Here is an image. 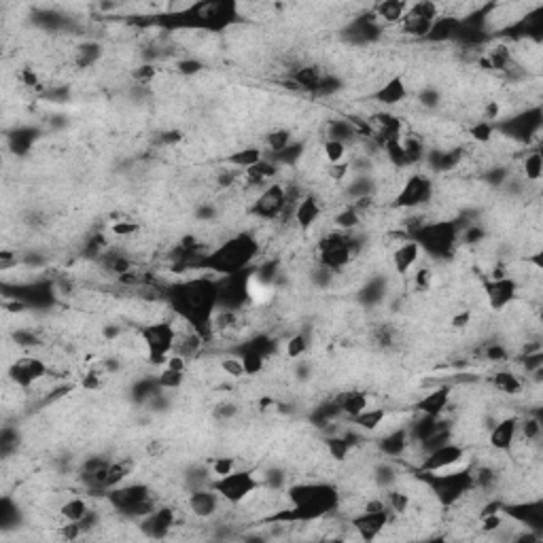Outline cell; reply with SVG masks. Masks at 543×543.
Instances as JSON below:
<instances>
[{
	"label": "cell",
	"mask_w": 543,
	"mask_h": 543,
	"mask_svg": "<svg viewBox=\"0 0 543 543\" xmlns=\"http://www.w3.org/2000/svg\"><path fill=\"white\" fill-rule=\"evenodd\" d=\"M257 240L248 234H240L221 242L213 253L204 255L200 267L215 272L217 276H232L246 272L257 257Z\"/></svg>",
	"instance_id": "cell-1"
},
{
	"label": "cell",
	"mask_w": 543,
	"mask_h": 543,
	"mask_svg": "<svg viewBox=\"0 0 543 543\" xmlns=\"http://www.w3.org/2000/svg\"><path fill=\"white\" fill-rule=\"evenodd\" d=\"M459 236H461V229L455 221H435V223H422L412 238L418 240L422 253H429L431 257H443L455 250Z\"/></svg>",
	"instance_id": "cell-2"
},
{
	"label": "cell",
	"mask_w": 543,
	"mask_h": 543,
	"mask_svg": "<svg viewBox=\"0 0 543 543\" xmlns=\"http://www.w3.org/2000/svg\"><path fill=\"white\" fill-rule=\"evenodd\" d=\"M138 337L142 342V348L153 366H166V361L176 346L178 331L170 321H155L145 327H140Z\"/></svg>",
	"instance_id": "cell-3"
},
{
	"label": "cell",
	"mask_w": 543,
	"mask_h": 543,
	"mask_svg": "<svg viewBox=\"0 0 543 543\" xmlns=\"http://www.w3.org/2000/svg\"><path fill=\"white\" fill-rule=\"evenodd\" d=\"M210 486L221 495L225 503L242 505L244 501H248L261 490V480L250 469H234L223 478H215Z\"/></svg>",
	"instance_id": "cell-4"
},
{
	"label": "cell",
	"mask_w": 543,
	"mask_h": 543,
	"mask_svg": "<svg viewBox=\"0 0 543 543\" xmlns=\"http://www.w3.org/2000/svg\"><path fill=\"white\" fill-rule=\"evenodd\" d=\"M433 200V183L431 176L422 172H412L403 183L399 185L395 198H393V208H418L424 206Z\"/></svg>",
	"instance_id": "cell-5"
},
{
	"label": "cell",
	"mask_w": 543,
	"mask_h": 543,
	"mask_svg": "<svg viewBox=\"0 0 543 543\" xmlns=\"http://www.w3.org/2000/svg\"><path fill=\"white\" fill-rule=\"evenodd\" d=\"M289 206V189L281 183L265 185L253 202V215L261 221L279 219Z\"/></svg>",
	"instance_id": "cell-6"
},
{
	"label": "cell",
	"mask_w": 543,
	"mask_h": 543,
	"mask_svg": "<svg viewBox=\"0 0 543 543\" xmlns=\"http://www.w3.org/2000/svg\"><path fill=\"white\" fill-rule=\"evenodd\" d=\"M465 459H467V448L457 439H450V441L441 443L439 448L427 452V455L422 457V461H420V465H418V469H420V474H431V471L450 467L455 463H461Z\"/></svg>",
	"instance_id": "cell-7"
},
{
	"label": "cell",
	"mask_w": 543,
	"mask_h": 543,
	"mask_svg": "<svg viewBox=\"0 0 543 543\" xmlns=\"http://www.w3.org/2000/svg\"><path fill=\"white\" fill-rule=\"evenodd\" d=\"M151 497V488L147 484H140V482H132V484H121L113 490L107 492V501L113 505V509H117L119 514L132 518L134 509L147 501Z\"/></svg>",
	"instance_id": "cell-8"
},
{
	"label": "cell",
	"mask_w": 543,
	"mask_h": 543,
	"mask_svg": "<svg viewBox=\"0 0 543 543\" xmlns=\"http://www.w3.org/2000/svg\"><path fill=\"white\" fill-rule=\"evenodd\" d=\"M49 368L41 356H20L9 368V378L20 389H30L47 376Z\"/></svg>",
	"instance_id": "cell-9"
},
{
	"label": "cell",
	"mask_w": 543,
	"mask_h": 543,
	"mask_svg": "<svg viewBox=\"0 0 543 543\" xmlns=\"http://www.w3.org/2000/svg\"><path fill=\"white\" fill-rule=\"evenodd\" d=\"M518 283L511 279V276H505V279H495V281H488L484 285V300L486 304L490 306L492 312H501L505 310L507 306H511L518 297Z\"/></svg>",
	"instance_id": "cell-10"
},
{
	"label": "cell",
	"mask_w": 543,
	"mask_h": 543,
	"mask_svg": "<svg viewBox=\"0 0 543 543\" xmlns=\"http://www.w3.org/2000/svg\"><path fill=\"white\" fill-rule=\"evenodd\" d=\"M221 505H223V499L221 495L213 488V486H204V488H196L189 492L187 497V507L189 511L200 518V520H208V518H215L219 511H221Z\"/></svg>",
	"instance_id": "cell-11"
},
{
	"label": "cell",
	"mask_w": 543,
	"mask_h": 543,
	"mask_svg": "<svg viewBox=\"0 0 543 543\" xmlns=\"http://www.w3.org/2000/svg\"><path fill=\"white\" fill-rule=\"evenodd\" d=\"M393 514L389 509H380V511H361L358 516L352 518V526L358 532V537L363 541H372L376 537H380V532L391 524Z\"/></svg>",
	"instance_id": "cell-12"
},
{
	"label": "cell",
	"mask_w": 543,
	"mask_h": 543,
	"mask_svg": "<svg viewBox=\"0 0 543 543\" xmlns=\"http://www.w3.org/2000/svg\"><path fill=\"white\" fill-rule=\"evenodd\" d=\"M452 395H455V389H452L450 384H439V387H435L433 391L424 393V395L414 403V408H416L418 414H427V416L439 418V416H443V412L450 408Z\"/></svg>",
	"instance_id": "cell-13"
},
{
	"label": "cell",
	"mask_w": 543,
	"mask_h": 543,
	"mask_svg": "<svg viewBox=\"0 0 543 543\" xmlns=\"http://www.w3.org/2000/svg\"><path fill=\"white\" fill-rule=\"evenodd\" d=\"M518 441V418L507 416L495 422L488 431V443L495 452H509Z\"/></svg>",
	"instance_id": "cell-14"
},
{
	"label": "cell",
	"mask_w": 543,
	"mask_h": 543,
	"mask_svg": "<svg viewBox=\"0 0 543 543\" xmlns=\"http://www.w3.org/2000/svg\"><path fill=\"white\" fill-rule=\"evenodd\" d=\"M174 520H176L174 509L163 505V507H157L155 511H151L149 516H145V518L138 520V522H140V530H142L147 537H151V539H163V537L170 535V528L174 526Z\"/></svg>",
	"instance_id": "cell-15"
},
{
	"label": "cell",
	"mask_w": 543,
	"mask_h": 543,
	"mask_svg": "<svg viewBox=\"0 0 543 543\" xmlns=\"http://www.w3.org/2000/svg\"><path fill=\"white\" fill-rule=\"evenodd\" d=\"M420 257H422V248L418 244V240L414 238H405L399 242V246L393 250L391 255V261H393V269L397 272L399 276H405L408 272H412L418 263H420Z\"/></svg>",
	"instance_id": "cell-16"
},
{
	"label": "cell",
	"mask_w": 543,
	"mask_h": 543,
	"mask_svg": "<svg viewBox=\"0 0 543 543\" xmlns=\"http://www.w3.org/2000/svg\"><path fill=\"white\" fill-rule=\"evenodd\" d=\"M408 96H410V89L401 74L391 76L376 89V92H372V100H376L382 107H399L408 100Z\"/></svg>",
	"instance_id": "cell-17"
},
{
	"label": "cell",
	"mask_w": 543,
	"mask_h": 543,
	"mask_svg": "<svg viewBox=\"0 0 543 543\" xmlns=\"http://www.w3.org/2000/svg\"><path fill=\"white\" fill-rule=\"evenodd\" d=\"M321 215H323V202L314 194H308V196H304L295 202L293 219H295L300 229L310 232L321 221Z\"/></svg>",
	"instance_id": "cell-18"
},
{
	"label": "cell",
	"mask_w": 543,
	"mask_h": 543,
	"mask_svg": "<svg viewBox=\"0 0 543 543\" xmlns=\"http://www.w3.org/2000/svg\"><path fill=\"white\" fill-rule=\"evenodd\" d=\"M378 450L389 459H401L410 450L408 427H397V429H391L387 435H382L378 441Z\"/></svg>",
	"instance_id": "cell-19"
},
{
	"label": "cell",
	"mask_w": 543,
	"mask_h": 543,
	"mask_svg": "<svg viewBox=\"0 0 543 543\" xmlns=\"http://www.w3.org/2000/svg\"><path fill=\"white\" fill-rule=\"evenodd\" d=\"M461 34V20H459V15H445V13H441L435 22H433V26H431V30H429V34H427V39L424 41H431V43H445V41H452L455 36H459Z\"/></svg>",
	"instance_id": "cell-20"
},
{
	"label": "cell",
	"mask_w": 543,
	"mask_h": 543,
	"mask_svg": "<svg viewBox=\"0 0 543 543\" xmlns=\"http://www.w3.org/2000/svg\"><path fill=\"white\" fill-rule=\"evenodd\" d=\"M335 405L346 418H352L372 405V397L363 391H342L335 397Z\"/></svg>",
	"instance_id": "cell-21"
},
{
	"label": "cell",
	"mask_w": 543,
	"mask_h": 543,
	"mask_svg": "<svg viewBox=\"0 0 543 543\" xmlns=\"http://www.w3.org/2000/svg\"><path fill=\"white\" fill-rule=\"evenodd\" d=\"M391 418V412L387 408H374L370 405L368 410H363L361 414L348 418L358 431H366V433H376L382 429V424Z\"/></svg>",
	"instance_id": "cell-22"
},
{
	"label": "cell",
	"mask_w": 543,
	"mask_h": 543,
	"mask_svg": "<svg viewBox=\"0 0 543 543\" xmlns=\"http://www.w3.org/2000/svg\"><path fill=\"white\" fill-rule=\"evenodd\" d=\"M410 3L405 0H382V3L374 5V15L376 20L391 24V26H401L405 13H408Z\"/></svg>",
	"instance_id": "cell-23"
},
{
	"label": "cell",
	"mask_w": 543,
	"mask_h": 543,
	"mask_svg": "<svg viewBox=\"0 0 543 543\" xmlns=\"http://www.w3.org/2000/svg\"><path fill=\"white\" fill-rule=\"evenodd\" d=\"M323 79H325V72H323L319 66H314V64L300 66V68H295V70L291 72L293 85H297L300 89H306V92H312V94L319 92V87H321Z\"/></svg>",
	"instance_id": "cell-24"
},
{
	"label": "cell",
	"mask_w": 543,
	"mask_h": 543,
	"mask_svg": "<svg viewBox=\"0 0 543 543\" xmlns=\"http://www.w3.org/2000/svg\"><path fill=\"white\" fill-rule=\"evenodd\" d=\"M136 469V461L134 459H117L109 463V471H107V482H105V490H113L121 484H126V480L134 474Z\"/></svg>",
	"instance_id": "cell-25"
},
{
	"label": "cell",
	"mask_w": 543,
	"mask_h": 543,
	"mask_svg": "<svg viewBox=\"0 0 543 543\" xmlns=\"http://www.w3.org/2000/svg\"><path fill=\"white\" fill-rule=\"evenodd\" d=\"M490 382H492V387H495L499 393L509 395V397L520 395L522 389H524L522 378H520L516 372H511V370H497V372L490 376Z\"/></svg>",
	"instance_id": "cell-26"
},
{
	"label": "cell",
	"mask_w": 543,
	"mask_h": 543,
	"mask_svg": "<svg viewBox=\"0 0 543 543\" xmlns=\"http://www.w3.org/2000/svg\"><path fill=\"white\" fill-rule=\"evenodd\" d=\"M263 157H265V153H263L259 147H244V149H240V151L227 155L225 161H227L234 170H242V172H244V170L253 168L255 163H259Z\"/></svg>",
	"instance_id": "cell-27"
},
{
	"label": "cell",
	"mask_w": 543,
	"mask_h": 543,
	"mask_svg": "<svg viewBox=\"0 0 543 543\" xmlns=\"http://www.w3.org/2000/svg\"><path fill=\"white\" fill-rule=\"evenodd\" d=\"M89 511L92 509H89V503L83 497H72L60 505V516L64 522H83Z\"/></svg>",
	"instance_id": "cell-28"
},
{
	"label": "cell",
	"mask_w": 543,
	"mask_h": 543,
	"mask_svg": "<svg viewBox=\"0 0 543 543\" xmlns=\"http://www.w3.org/2000/svg\"><path fill=\"white\" fill-rule=\"evenodd\" d=\"M100 58H102V45L96 41H87L79 45L74 51V64L79 68H92L94 64L100 62Z\"/></svg>",
	"instance_id": "cell-29"
},
{
	"label": "cell",
	"mask_w": 543,
	"mask_h": 543,
	"mask_svg": "<svg viewBox=\"0 0 543 543\" xmlns=\"http://www.w3.org/2000/svg\"><path fill=\"white\" fill-rule=\"evenodd\" d=\"M522 174L526 178V183H532V185H537L543 178V155L539 149H532L526 153L522 161Z\"/></svg>",
	"instance_id": "cell-30"
},
{
	"label": "cell",
	"mask_w": 543,
	"mask_h": 543,
	"mask_svg": "<svg viewBox=\"0 0 543 543\" xmlns=\"http://www.w3.org/2000/svg\"><path fill=\"white\" fill-rule=\"evenodd\" d=\"M384 503H387V509L393 514V516H405L410 511V505H412V499L408 492L399 490V488H387L384 492Z\"/></svg>",
	"instance_id": "cell-31"
},
{
	"label": "cell",
	"mask_w": 543,
	"mask_h": 543,
	"mask_svg": "<svg viewBox=\"0 0 543 543\" xmlns=\"http://www.w3.org/2000/svg\"><path fill=\"white\" fill-rule=\"evenodd\" d=\"M325 452L329 455V459L344 463V461L350 457L352 445H350V441L346 439V435L335 433V435H331V437H327V439H325Z\"/></svg>",
	"instance_id": "cell-32"
},
{
	"label": "cell",
	"mask_w": 543,
	"mask_h": 543,
	"mask_svg": "<svg viewBox=\"0 0 543 543\" xmlns=\"http://www.w3.org/2000/svg\"><path fill=\"white\" fill-rule=\"evenodd\" d=\"M238 354L242 356V363H244L246 376H257V374L263 372V368H265V356H263L261 352H257L255 348H250V346L246 344Z\"/></svg>",
	"instance_id": "cell-33"
},
{
	"label": "cell",
	"mask_w": 543,
	"mask_h": 543,
	"mask_svg": "<svg viewBox=\"0 0 543 543\" xmlns=\"http://www.w3.org/2000/svg\"><path fill=\"white\" fill-rule=\"evenodd\" d=\"M361 219H363V217L356 213V208H354L352 204H344V206L337 210V215L333 217V223H335V227H337L340 232L350 234V232L361 223Z\"/></svg>",
	"instance_id": "cell-34"
},
{
	"label": "cell",
	"mask_w": 543,
	"mask_h": 543,
	"mask_svg": "<svg viewBox=\"0 0 543 543\" xmlns=\"http://www.w3.org/2000/svg\"><path fill=\"white\" fill-rule=\"evenodd\" d=\"M291 142H293V136H291V132H289L287 128H276V130H272V132L265 136V147H267V151H269L272 155L283 153Z\"/></svg>",
	"instance_id": "cell-35"
},
{
	"label": "cell",
	"mask_w": 543,
	"mask_h": 543,
	"mask_svg": "<svg viewBox=\"0 0 543 543\" xmlns=\"http://www.w3.org/2000/svg\"><path fill=\"white\" fill-rule=\"evenodd\" d=\"M321 151H323V159L327 163H340V161L348 159V145H344L340 140H333V138H325Z\"/></svg>",
	"instance_id": "cell-36"
},
{
	"label": "cell",
	"mask_w": 543,
	"mask_h": 543,
	"mask_svg": "<svg viewBox=\"0 0 543 543\" xmlns=\"http://www.w3.org/2000/svg\"><path fill=\"white\" fill-rule=\"evenodd\" d=\"M541 433H543V427H541L539 418H535V416H526L522 420L518 418V437H522L524 441H528V443L539 441Z\"/></svg>",
	"instance_id": "cell-37"
},
{
	"label": "cell",
	"mask_w": 543,
	"mask_h": 543,
	"mask_svg": "<svg viewBox=\"0 0 543 543\" xmlns=\"http://www.w3.org/2000/svg\"><path fill=\"white\" fill-rule=\"evenodd\" d=\"M185 374L187 372H176V370H170L163 366V370L159 372L155 384L157 389H163V391H174V389H180L185 384Z\"/></svg>",
	"instance_id": "cell-38"
},
{
	"label": "cell",
	"mask_w": 543,
	"mask_h": 543,
	"mask_svg": "<svg viewBox=\"0 0 543 543\" xmlns=\"http://www.w3.org/2000/svg\"><path fill=\"white\" fill-rule=\"evenodd\" d=\"M221 372L229 378H244L246 372H244V363H242V356L240 354H225L221 358L219 363Z\"/></svg>",
	"instance_id": "cell-39"
},
{
	"label": "cell",
	"mask_w": 543,
	"mask_h": 543,
	"mask_svg": "<svg viewBox=\"0 0 543 543\" xmlns=\"http://www.w3.org/2000/svg\"><path fill=\"white\" fill-rule=\"evenodd\" d=\"M350 172H352V163H350L348 159H346V161H340V163H327V166H325L327 178L331 180V183H335V185L346 183V178L350 176Z\"/></svg>",
	"instance_id": "cell-40"
},
{
	"label": "cell",
	"mask_w": 543,
	"mask_h": 543,
	"mask_svg": "<svg viewBox=\"0 0 543 543\" xmlns=\"http://www.w3.org/2000/svg\"><path fill=\"white\" fill-rule=\"evenodd\" d=\"M414 287L420 291H429L435 283V272L429 265H416L414 267Z\"/></svg>",
	"instance_id": "cell-41"
},
{
	"label": "cell",
	"mask_w": 543,
	"mask_h": 543,
	"mask_svg": "<svg viewBox=\"0 0 543 543\" xmlns=\"http://www.w3.org/2000/svg\"><path fill=\"white\" fill-rule=\"evenodd\" d=\"M140 232V225L136 221H130V219H119L111 225V234L115 238H123V240H130L134 236H138Z\"/></svg>",
	"instance_id": "cell-42"
},
{
	"label": "cell",
	"mask_w": 543,
	"mask_h": 543,
	"mask_svg": "<svg viewBox=\"0 0 543 543\" xmlns=\"http://www.w3.org/2000/svg\"><path fill=\"white\" fill-rule=\"evenodd\" d=\"M469 134H471V138L476 140V142H480V145H486V142H490L492 140V136H495V126L492 123H488V121H476L474 126H471V130H469Z\"/></svg>",
	"instance_id": "cell-43"
},
{
	"label": "cell",
	"mask_w": 543,
	"mask_h": 543,
	"mask_svg": "<svg viewBox=\"0 0 543 543\" xmlns=\"http://www.w3.org/2000/svg\"><path fill=\"white\" fill-rule=\"evenodd\" d=\"M308 350V337L304 333H295L287 340V356L289 358H302Z\"/></svg>",
	"instance_id": "cell-44"
},
{
	"label": "cell",
	"mask_w": 543,
	"mask_h": 543,
	"mask_svg": "<svg viewBox=\"0 0 543 543\" xmlns=\"http://www.w3.org/2000/svg\"><path fill=\"white\" fill-rule=\"evenodd\" d=\"M395 480H397L395 467H391L389 463H382V465L376 467V471H374V482H376L380 488H391V486L395 484Z\"/></svg>",
	"instance_id": "cell-45"
},
{
	"label": "cell",
	"mask_w": 543,
	"mask_h": 543,
	"mask_svg": "<svg viewBox=\"0 0 543 543\" xmlns=\"http://www.w3.org/2000/svg\"><path fill=\"white\" fill-rule=\"evenodd\" d=\"M234 469H238V465H236V461L232 457H219L210 465V476H213V480L215 478H223V476L232 474Z\"/></svg>",
	"instance_id": "cell-46"
},
{
	"label": "cell",
	"mask_w": 543,
	"mask_h": 543,
	"mask_svg": "<svg viewBox=\"0 0 543 543\" xmlns=\"http://www.w3.org/2000/svg\"><path fill=\"white\" fill-rule=\"evenodd\" d=\"M132 76H134V81H136L138 85H149V83H153V79L157 76V68H155V64H142V66H138V68L132 72Z\"/></svg>",
	"instance_id": "cell-47"
},
{
	"label": "cell",
	"mask_w": 543,
	"mask_h": 543,
	"mask_svg": "<svg viewBox=\"0 0 543 543\" xmlns=\"http://www.w3.org/2000/svg\"><path fill=\"white\" fill-rule=\"evenodd\" d=\"M202 68H204V64L198 58H185V60H180L176 64V70L180 74H185V76H194V74L202 72Z\"/></svg>",
	"instance_id": "cell-48"
},
{
	"label": "cell",
	"mask_w": 543,
	"mask_h": 543,
	"mask_svg": "<svg viewBox=\"0 0 543 543\" xmlns=\"http://www.w3.org/2000/svg\"><path fill=\"white\" fill-rule=\"evenodd\" d=\"M465 244H469V246H474V244H480L484 238H486V232H484V227H480V225H469L467 229H463L461 232V236H459Z\"/></svg>",
	"instance_id": "cell-49"
},
{
	"label": "cell",
	"mask_w": 543,
	"mask_h": 543,
	"mask_svg": "<svg viewBox=\"0 0 543 543\" xmlns=\"http://www.w3.org/2000/svg\"><path fill=\"white\" fill-rule=\"evenodd\" d=\"M484 356H486L488 361H492V363H503V361L509 358V352H507V348H505L503 344H490V346L486 348Z\"/></svg>",
	"instance_id": "cell-50"
},
{
	"label": "cell",
	"mask_w": 543,
	"mask_h": 543,
	"mask_svg": "<svg viewBox=\"0 0 543 543\" xmlns=\"http://www.w3.org/2000/svg\"><path fill=\"white\" fill-rule=\"evenodd\" d=\"M420 102H422L427 109H435V107L441 102V98H439V92H437V89H431V87L422 89V94H420Z\"/></svg>",
	"instance_id": "cell-51"
},
{
	"label": "cell",
	"mask_w": 543,
	"mask_h": 543,
	"mask_svg": "<svg viewBox=\"0 0 543 543\" xmlns=\"http://www.w3.org/2000/svg\"><path fill=\"white\" fill-rule=\"evenodd\" d=\"M471 316H474V310H463V312L452 316L450 323H452V327H455V329H467L471 325Z\"/></svg>",
	"instance_id": "cell-52"
},
{
	"label": "cell",
	"mask_w": 543,
	"mask_h": 543,
	"mask_svg": "<svg viewBox=\"0 0 543 543\" xmlns=\"http://www.w3.org/2000/svg\"><path fill=\"white\" fill-rule=\"evenodd\" d=\"M18 79H20L22 85H26V87H39V85H41V83H39V74L34 72V68H22L20 74H18Z\"/></svg>",
	"instance_id": "cell-53"
},
{
	"label": "cell",
	"mask_w": 543,
	"mask_h": 543,
	"mask_svg": "<svg viewBox=\"0 0 543 543\" xmlns=\"http://www.w3.org/2000/svg\"><path fill=\"white\" fill-rule=\"evenodd\" d=\"M163 443H161V439H151L149 443H147V452H149V455L151 457H159L161 455V452H163Z\"/></svg>",
	"instance_id": "cell-54"
},
{
	"label": "cell",
	"mask_w": 543,
	"mask_h": 543,
	"mask_svg": "<svg viewBox=\"0 0 543 543\" xmlns=\"http://www.w3.org/2000/svg\"><path fill=\"white\" fill-rule=\"evenodd\" d=\"M215 215H217V208H213L210 204H202V206L198 208V217H200V219H204V221L215 219Z\"/></svg>",
	"instance_id": "cell-55"
},
{
	"label": "cell",
	"mask_w": 543,
	"mask_h": 543,
	"mask_svg": "<svg viewBox=\"0 0 543 543\" xmlns=\"http://www.w3.org/2000/svg\"><path fill=\"white\" fill-rule=\"evenodd\" d=\"M161 140H163L166 145H174V142H180V140H183V134H180L178 130H172V132H166Z\"/></svg>",
	"instance_id": "cell-56"
}]
</instances>
